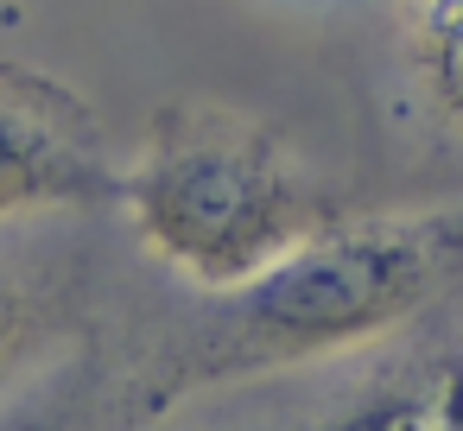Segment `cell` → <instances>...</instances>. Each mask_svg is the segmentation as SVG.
Masks as SVG:
<instances>
[{"mask_svg": "<svg viewBox=\"0 0 463 431\" xmlns=\"http://www.w3.org/2000/svg\"><path fill=\"white\" fill-rule=\"evenodd\" d=\"M96 323V254L39 222L0 229V393L64 361Z\"/></svg>", "mask_w": 463, "mask_h": 431, "instance_id": "277c9868", "label": "cell"}, {"mask_svg": "<svg viewBox=\"0 0 463 431\" xmlns=\"http://www.w3.org/2000/svg\"><path fill=\"white\" fill-rule=\"evenodd\" d=\"M400 58L425 108L463 134V0H393Z\"/></svg>", "mask_w": 463, "mask_h": 431, "instance_id": "5b68a950", "label": "cell"}, {"mask_svg": "<svg viewBox=\"0 0 463 431\" xmlns=\"http://www.w3.org/2000/svg\"><path fill=\"white\" fill-rule=\"evenodd\" d=\"M121 178L90 96L0 58V229L121 210Z\"/></svg>", "mask_w": 463, "mask_h": 431, "instance_id": "3957f363", "label": "cell"}, {"mask_svg": "<svg viewBox=\"0 0 463 431\" xmlns=\"http://www.w3.org/2000/svg\"><path fill=\"white\" fill-rule=\"evenodd\" d=\"M463 286V203L343 216L241 292L165 305L128 336L96 330L109 431H153L210 387H260L368 355Z\"/></svg>", "mask_w": 463, "mask_h": 431, "instance_id": "6da1fadb", "label": "cell"}, {"mask_svg": "<svg viewBox=\"0 0 463 431\" xmlns=\"http://www.w3.org/2000/svg\"><path fill=\"white\" fill-rule=\"evenodd\" d=\"M457 361H463V349H457Z\"/></svg>", "mask_w": 463, "mask_h": 431, "instance_id": "52a82bcc", "label": "cell"}, {"mask_svg": "<svg viewBox=\"0 0 463 431\" xmlns=\"http://www.w3.org/2000/svg\"><path fill=\"white\" fill-rule=\"evenodd\" d=\"M0 431H109V399H102V361H96V330L52 361L14 412H0Z\"/></svg>", "mask_w": 463, "mask_h": 431, "instance_id": "8992f818", "label": "cell"}, {"mask_svg": "<svg viewBox=\"0 0 463 431\" xmlns=\"http://www.w3.org/2000/svg\"><path fill=\"white\" fill-rule=\"evenodd\" d=\"M121 210L159 273L197 298L254 286L349 216L343 191L317 178L273 121L210 96H178L146 121Z\"/></svg>", "mask_w": 463, "mask_h": 431, "instance_id": "7a4b0ae2", "label": "cell"}]
</instances>
